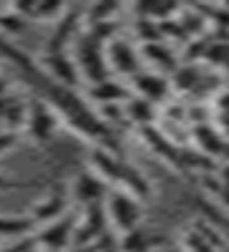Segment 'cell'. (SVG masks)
I'll list each match as a JSON object with an SVG mask.
<instances>
[{"mask_svg": "<svg viewBox=\"0 0 229 252\" xmlns=\"http://www.w3.org/2000/svg\"><path fill=\"white\" fill-rule=\"evenodd\" d=\"M33 227H35L33 217H0V237H13V240L30 237Z\"/></svg>", "mask_w": 229, "mask_h": 252, "instance_id": "cell-16", "label": "cell"}, {"mask_svg": "<svg viewBox=\"0 0 229 252\" xmlns=\"http://www.w3.org/2000/svg\"><path fill=\"white\" fill-rule=\"evenodd\" d=\"M28 26V20L23 18V15H18L13 8L8 10V13H0V31H3V33H20V31H23Z\"/></svg>", "mask_w": 229, "mask_h": 252, "instance_id": "cell-23", "label": "cell"}, {"mask_svg": "<svg viewBox=\"0 0 229 252\" xmlns=\"http://www.w3.org/2000/svg\"><path fill=\"white\" fill-rule=\"evenodd\" d=\"M159 240L161 237L146 235L143 229H134L129 235H121L118 247H121V252H151V247L159 245Z\"/></svg>", "mask_w": 229, "mask_h": 252, "instance_id": "cell-17", "label": "cell"}, {"mask_svg": "<svg viewBox=\"0 0 229 252\" xmlns=\"http://www.w3.org/2000/svg\"><path fill=\"white\" fill-rule=\"evenodd\" d=\"M141 56H146L154 66H159L166 73H174L179 68L176 61H174V53L166 48L161 40H156V43H141Z\"/></svg>", "mask_w": 229, "mask_h": 252, "instance_id": "cell-15", "label": "cell"}, {"mask_svg": "<svg viewBox=\"0 0 229 252\" xmlns=\"http://www.w3.org/2000/svg\"><path fill=\"white\" fill-rule=\"evenodd\" d=\"M194 139H199V149H201L204 154H222L224 146H227V141H224L219 134H214L206 124H199V126H197Z\"/></svg>", "mask_w": 229, "mask_h": 252, "instance_id": "cell-18", "label": "cell"}, {"mask_svg": "<svg viewBox=\"0 0 229 252\" xmlns=\"http://www.w3.org/2000/svg\"><path fill=\"white\" fill-rule=\"evenodd\" d=\"M15 101H18V98L10 96V94H8V96H0V121L8 116V111L13 109V103H15Z\"/></svg>", "mask_w": 229, "mask_h": 252, "instance_id": "cell-26", "label": "cell"}, {"mask_svg": "<svg viewBox=\"0 0 229 252\" xmlns=\"http://www.w3.org/2000/svg\"><path fill=\"white\" fill-rule=\"evenodd\" d=\"M134 91L146 98L151 103H159L166 98V94H169V83H166V78L161 73H149V71H139L134 78Z\"/></svg>", "mask_w": 229, "mask_h": 252, "instance_id": "cell-11", "label": "cell"}, {"mask_svg": "<svg viewBox=\"0 0 229 252\" xmlns=\"http://www.w3.org/2000/svg\"><path fill=\"white\" fill-rule=\"evenodd\" d=\"M76 217L73 215H63L58 217L56 222H48L43 224V229L35 235L38 245L43 250H53V252H63L71 242H73V235H76Z\"/></svg>", "mask_w": 229, "mask_h": 252, "instance_id": "cell-4", "label": "cell"}, {"mask_svg": "<svg viewBox=\"0 0 229 252\" xmlns=\"http://www.w3.org/2000/svg\"><path fill=\"white\" fill-rule=\"evenodd\" d=\"M88 98L101 103V106H114V103H126L131 98V94L123 83L109 78V81L96 83V86H88Z\"/></svg>", "mask_w": 229, "mask_h": 252, "instance_id": "cell-12", "label": "cell"}, {"mask_svg": "<svg viewBox=\"0 0 229 252\" xmlns=\"http://www.w3.org/2000/svg\"><path fill=\"white\" fill-rule=\"evenodd\" d=\"M66 207H68V194L63 192V189H51V192L33 207L30 217L35 220V224L38 222L48 224V222H56L58 217H63Z\"/></svg>", "mask_w": 229, "mask_h": 252, "instance_id": "cell-10", "label": "cell"}, {"mask_svg": "<svg viewBox=\"0 0 229 252\" xmlns=\"http://www.w3.org/2000/svg\"><path fill=\"white\" fill-rule=\"evenodd\" d=\"M197 86V68L194 66H179L174 71V89L176 91H189Z\"/></svg>", "mask_w": 229, "mask_h": 252, "instance_id": "cell-22", "label": "cell"}, {"mask_svg": "<svg viewBox=\"0 0 229 252\" xmlns=\"http://www.w3.org/2000/svg\"><path fill=\"white\" fill-rule=\"evenodd\" d=\"M139 131H141V136L146 139V144L151 146L159 157L169 159V161H174V164H181V154H179V149L174 146V141L166 139V136L156 129V126H143V129H139Z\"/></svg>", "mask_w": 229, "mask_h": 252, "instance_id": "cell-14", "label": "cell"}, {"mask_svg": "<svg viewBox=\"0 0 229 252\" xmlns=\"http://www.w3.org/2000/svg\"><path fill=\"white\" fill-rule=\"evenodd\" d=\"M73 197L83 207H91L109 197V187L96 172H81L73 182Z\"/></svg>", "mask_w": 229, "mask_h": 252, "instance_id": "cell-7", "label": "cell"}, {"mask_svg": "<svg viewBox=\"0 0 229 252\" xmlns=\"http://www.w3.org/2000/svg\"><path fill=\"white\" fill-rule=\"evenodd\" d=\"M15 187H20V182H13V179L0 174V189H15Z\"/></svg>", "mask_w": 229, "mask_h": 252, "instance_id": "cell-27", "label": "cell"}, {"mask_svg": "<svg viewBox=\"0 0 229 252\" xmlns=\"http://www.w3.org/2000/svg\"><path fill=\"white\" fill-rule=\"evenodd\" d=\"M8 89H10V81L5 76H0V96H8Z\"/></svg>", "mask_w": 229, "mask_h": 252, "instance_id": "cell-28", "label": "cell"}, {"mask_svg": "<svg viewBox=\"0 0 229 252\" xmlns=\"http://www.w3.org/2000/svg\"><path fill=\"white\" fill-rule=\"evenodd\" d=\"M15 139H18V134L15 131H0V154H5L8 149H10V146L15 144Z\"/></svg>", "mask_w": 229, "mask_h": 252, "instance_id": "cell-25", "label": "cell"}, {"mask_svg": "<svg viewBox=\"0 0 229 252\" xmlns=\"http://www.w3.org/2000/svg\"><path fill=\"white\" fill-rule=\"evenodd\" d=\"M40 63H43V68L48 71V76L53 81H58V86L63 89H76L78 86V78H81V71L76 66V61H71V56L66 51L60 53H48L40 58Z\"/></svg>", "mask_w": 229, "mask_h": 252, "instance_id": "cell-5", "label": "cell"}, {"mask_svg": "<svg viewBox=\"0 0 229 252\" xmlns=\"http://www.w3.org/2000/svg\"><path fill=\"white\" fill-rule=\"evenodd\" d=\"M121 5L116 3H96L86 10V20L88 26H96V23H106V20H114V13H118Z\"/></svg>", "mask_w": 229, "mask_h": 252, "instance_id": "cell-21", "label": "cell"}, {"mask_svg": "<svg viewBox=\"0 0 229 252\" xmlns=\"http://www.w3.org/2000/svg\"><path fill=\"white\" fill-rule=\"evenodd\" d=\"M106 63L121 76H136L139 73V61H136V51L121 38H114L106 43Z\"/></svg>", "mask_w": 229, "mask_h": 252, "instance_id": "cell-6", "label": "cell"}, {"mask_svg": "<svg viewBox=\"0 0 229 252\" xmlns=\"http://www.w3.org/2000/svg\"><path fill=\"white\" fill-rule=\"evenodd\" d=\"M181 245H184L186 252H217V247H214L209 240H206L197 227L186 229V232L181 235Z\"/></svg>", "mask_w": 229, "mask_h": 252, "instance_id": "cell-20", "label": "cell"}, {"mask_svg": "<svg viewBox=\"0 0 229 252\" xmlns=\"http://www.w3.org/2000/svg\"><path fill=\"white\" fill-rule=\"evenodd\" d=\"M38 250V240L35 237H20L15 240L13 245H8L5 250H0V252H35Z\"/></svg>", "mask_w": 229, "mask_h": 252, "instance_id": "cell-24", "label": "cell"}, {"mask_svg": "<svg viewBox=\"0 0 229 252\" xmlns=\"http://www.w3.org/2000/svg\"><path fill=\"white\" fill-rule=\"evenodd\" d=\"M56 126H58V121H56V114L48 103L43 98H30L28 101V119H26L28 136L38 144H46L56 134Z\"/></svg>", "mask_w": 229, "mask_h": 252, "instance_id": "cell-3", "label": "cell"}, {"mask_svg": "<svg viewBox=\"0 0 229 252\" xmlns=\"http://www.w3.org/2000/svg\"><path fill=\"white\" fill-rule=\"evenodd\" d=\"M106 215H109V222L118 229V235H129V232H134V229H139L141 204L129 192L114 189V192H109V197H106Z\"/></svg>", "mask_w": 229, "mask_h": 252, "instance_id": "cell-1", "label": "cell"}, {"mask_svg": "<svg viewBox=\"0 0 229 252\" xmlns=\"http://www.w3.org/2000/svg\"><path fill=\"white\" fill-rule=\"evenodd\" d=\"M83 10L81 8H73V5H66L63 15L56 20V31L51 35V43H48V53H60L66 51L68 40L76 35V28H78V20H81Z\"/></svg>", "mask_w": 229, "mask_h": 252, "instance_id": "cell-9", "label": "cell"}, {"mask_svg": "<svg viewBox=\"0 0 229 252\" xmlns=\"http://www.w3.org/2000/svg\"><path fill=\"white\" fill-rule=\"evenodd\" d=\"M43 252H53V250H43Z\"/></svg>", "mask_w": 229, "mask_h": 252, "instance_id": "cell-29", "label": "cell"}, {"mask_svg": "<svg viewBox=\"0 0 229 252\" xmlns=\"http://www.w3.org/2000/svg\"><path fill=\"white\" fill-rule=\"evenodd\" d=\"M123 169H126V164H123L111 149H106V146H96L91 152V172H96L106 184L109 182L121 184Z\"/></svg>", "mask_w": 229, "mask_h": 252, "instance_id": "cell-8", "label": "cell"}, {"mask_svg": "<svg viewBox=\"0 0 229 252\" xmlns=\"http://www.w3.org/2000/svg\"><path fill=\"white\" fill-rule=\"evenodd\" d=\"M78 61L76 66L78 71L86 76V81L91 83V86H96V83L101 81H109V63H106V53H103L101 43L98 40H93L88 33L83 35L78 40Z\"/></svg>", "mask_w": 229, "mask_h": 252, "instance_id": "cell-2", "label": "cell"}, {"mask_svg": "<svg viewBox=\"0 0 229 252\" xmlns=\"http://www.w3.org/2000/svg\"><path fill=\"white\" fill-rule=\"evenodd\" d=\"M121 184H123V192H129V194L136 197V199H146V197H149V182L143 179L136 169H131L129 164H126V169H123Z\"/></svg>", "mask_w": 229, "mask_h": 252, "instance_id": "cell-19", "label": "cell"}, {"mask_svg": "<svg viewBox=\"0 0 229 252\" xmlns=\"http://www.w3.org/2000/svg\"><path fill=\"white\" fill-rule=\"evenodd\" d=\"M0 131H3V129H0Z\"/></svg>", "mask_w": 229, "mask_h": 252, "instance_id": "cell-30", "label": "cell"}, {"mask_svg": "<svg viewBox=\"0 0 229 252\" xmlns=\"http://www.w3.org/2000/svg\"><path fill=\"white\" fill-rule=\"evenodd\" d=\"M123 114H126V121L136 124L139 129L143 126H154V119H156V109L154 103L141 98V96H131L126 103H123Z\"/></svg>", "mask_w": 229, "mask_h": 252, "instance_id": "cell-13", "label": "cell"}]
</instances>
